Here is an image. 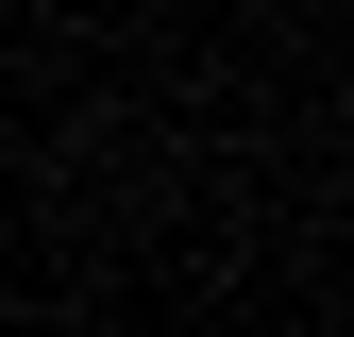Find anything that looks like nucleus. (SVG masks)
I'll return each instance as SVG.
<instances>
[]
</instances>
